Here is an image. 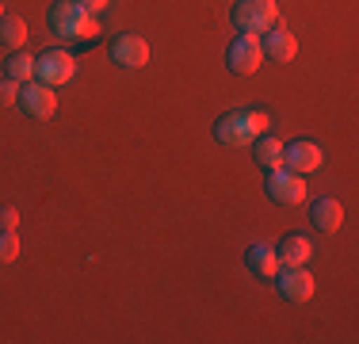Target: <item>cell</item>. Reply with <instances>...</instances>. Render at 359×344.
<instances>
[{
  "mask_svg": "<svg viewBox=\"0 0 359 344\" xmlns=\"http://www.w3.org/2000/svg\"><path fill=\"white\" fill-rule=\"evenodd\" d=\"M268 126L271 115L264 107H237L215 119V142L226 150H241V145H252L260 134H268Z\"/></svg>",
  "mask_w": 359,
  "mask_h": 344,
  "instance_id": "6da1fadb",
  "label": "cell"
},
{
  "mask_svg": "<svg viewBox=\"0 0 359 344\" xmlns=\"http://www.w3.org/2000/svg\"><path fill=\"white\" fill-rule=\"evenodd\" d=\"M46 23H50V31L62 34L65 42H96L100 39V20L92 12H84L81 4H73V0L50 4Z\"/></svg>",
  "mask_w": 359,
  "mask_h": 344,
  "instance_id": "7a4b0ae2",
  "label": "cell"
},
{
  "mask_svg": "<svg viewBox=\"0 0 359 344\" xmlns=\"http://www.w3.org/2000/svg\"><path fill=\"white\" fill-rule=\"evenodd\" d=\"M229 23L241 34H264L279 23V4L276 0H237L229 8Z\"/></svg>",
  "mask_w": 359,
  "mask_h": 344,
  "instance_id": "3957f363",
  "label": "cell"
},
{
  "mask_svg": "<svg viewBox=\"0 0 359 344\" xmlns=\"http://www.w3.org/2000/svg\"><path fill=\"white\" fill-rule=\"evenodd\" d=\"M76 77V58L69 50L54 46V50H42L35 58V81L50 84V88H62V84H69Z\"/></svg>",
  "mask_w": 359,
  "mask_h": 344,
  "instance_id": "277c9868",
  "label": "cell"
},
{
  "mask_svg": "<svg viewBox=\"0 0 359 344\" xmlns=\"http://www.w3.org/2000/svg\"><path fill=\"white\" fill-rule=\"evenodd\" d=\"M276 291H279V298H287V303H310L313 298V275L306 264H283V268L276 272Z\"/></svg>",
  "mask_w": 359,
  "mask_h": 344,
  "instance_id": "5b68a950",
  "label": "cell"
},
{
  "mask_svg": "<svg viewBox=\"0 0 359 344\" xmlns=\"http://www.w3.org/2000/svg\"><path fill=\"white\" fill-rule=\"evenodd\" d=\"M264 195L279 206H294L306 199V176H298L290 168H271L268 180H264Z\"/></svg>",
  "mask_w": 359,
  "mask_h": 344,
  "instance_id": "8992f818",
  "label": "cell"
},
{
  "mask_svg": "<svg viewBox=\"0 0 359 344\" xmlns=\"http://www.w3.org/2000/svg\"><path fill=\"white\" fill-rule=\"evenodd\" d=\"M226 65L237 77H252L264 65V50H260V34H237L226 50Z\"/></svg>",
  "mask_w": 359,
  "mask_h": 344,
  "instance_id": "52a82bcc",
  "label": "cell"
},
{
  "mask_svg": "<svg viewBox=\"0 0 359 344\" xmlns=\"http://www.w3.org/2000/svg\"><path fill=\"white\" fill-rule=\"evenodd\" d=\"M321 161H325L321 145L310 142V138H298V142L283 145V168L298 172V176H310V172H318Z\"/></svg>",
  "mask_w": 359,
  "mask_h": 344,
  "instance_id": "ba28073f",
  "label": "cell"
},
{
  "mask_svg": "<svg viewBox=\"0 0 359 344\" xmlns=\"http://www.w3.org/2000/svg\"><path fill=\"white\" fill-rule=\"evenodd\" d=\"M20 107L31 119H50L57 111V92L42 81H27V84H20Z\"/></svg>",
  "mask_w": 359,
  "mask_h": 344,
  "instance_id": "9c48e42d",
  "label": "cell"
},
{
  "mask_svg": "<svg viewBox=\"0 0 359 344\" xmlns=\"http://www.w3.org/2000/svg\"><path fill=\"white\" fill-rule=\"evenodd\" d=\"M111 62L118 69H142L149 62V42L142 34H118L111 39Z\"/></svg>",
  "mask_w": 359,
  "mask_h": 344,
  "instance_id": "30bf717a",
  "label": "cell"
},
{
  "mask_svg": "<svg viewBox=\"0 0 359 344\" xmlns=\"http://www.w3.org/2000/svg\"><path fill=\"white\" fill-rule=\"evenodd\" d=\"M260 50H264V58H268V62L287 65V62H294V54H298V39L276 23L271 31H264V34H260Z\"/></svg>",
  "mask_w": 359,
  "mask_h": 344,
  "instance_id": "8fae6325",
  "label": "cell"
},
{
  "mask_svg": "<svg viewBox=\"0 0 359 344\" xmlns=\"http://www.w3.org/2000/svg\"><path fill=\"white\" fill-rule=\"evenodd\" d=\"M310 222L321 234H337L344 226V206H340V199H332V195H321V199L310 203Z\"/></svg>",
  "mask_w": 359,
  "mask_h": 344,
  "instance_id": "7c38bea8",
  "label": "cell"
},
{
  "mask_svg": "<svg viewBox=\"0 0 359 344\" xmlns=\"http://www.w3.org/2000/svg\"><path fill=\"white\" fill-rule=\"evenodd\" d=\"M245 268H249L256 279L271 283V279H276V272L283 268V264H279V256H276V249H271V245H252L249 253H245Z\"/></svg>",
  "mask_w": 359,
  "mask_h": 344,
  "instance_id": "4fadbf2b",
  "label": "cell"
},
{
  "mask_svg": "<svg viewBox=\"0 0 359 344\" xmlns=\"http://www.w3.org/2000/svg\"><path fill=\"white\" fill-rule=\"evenodd\" d=\"M276 256H279V264H310L313 241L306 237V234H287V237L276 245Z\"/></svg>",
  "mask_w": 359,
  "mask_h": 344,
  "instance_id": "5bb4252c",
  "label": "cell"
},
{
  "mask_svg": "<svg viewBox=\"0 0 359 344\" xmlns=\"http://www.w3.org/2000/svg\"><path fill=\"white\" fill-rule=\"evenodd\" d=\"M252 161H256L264 172L283 168V142H279L276 134H260V138L252 142Z\"/></svg>",
  "mask_w": 359,
  "mask_h": 344,
  "instance_id": "9a60e30c",
  "label": "cell"
},
{
  "mask_svg": "<svg viewBox=\"0 0 359 344\" xmlns=\"http://www.w3.org/2000/svg\"><path fill=\"white\" fill-rule=\"evenodd\" d=\"M23 42H27V23H23L20 15L4 12V15H0V46H4V50H20Z\"/></svg>",
  "mask_w": 359,
  "mask_h": 344,
  "instance_id": "2e32d148",
  "label": "cell"
},
{
  "mask_svg": "<svg viewBox=\"0 0 359 344\" xmlns=\"http://www.w3.org/2000/svg\"><path fill=\"white\" fill-rule=\"evenodd\" d=\"M4 77H12V81H20V84L35 81V58H31L23 46L12 50V54H8V62H4Z\"/></svg>",
  "mask_w": 359,
  "mask_h": 344,
  "instance_id": "e0dca14e",
  "label": "cell"
},
{
  "mask_svg": "<svg viewBox=\"0 0 359 344\" xmlns=\"http://www.w3.org/2000/svg\"><path fill=\"white\" fill-rule=\"evenodd\" d=\"M20 256V237L15 230H0V264H12Z\"/></svg>",
  "mask_w": 359,
  "mask_h": 344,
  "instance_id": "ac0fdd59",
  "label": "cell"
},
{
  "mask_svg": "<svg viewBox=\"0 0 359 344\" xmlns=\"http://www.w3.org/2000/svg\"><path fill=\"white\" fill-rule=\"evenodd\" d=\"M12 103H20V81L0 77V107H12Z\"/></svg>",
  "mask_w": 359,
  "mask_h": 344,
  "instance_id": "d6986e66",
  "label": "cell"
},
{
  "mask_svg": "<svg viewBox=\"0 0 359 344\" xmlns=\"http://www.w3.org/2000/svg\"><path fill=\"white\" fill-rule=\"evenodd\" d=\"M20 226V211L15 206H0V230H15Z\"/></svg>",
  "mask_w": 359,
  "mask_h": 344,
  "instance_id": "ffe728a7",
  "label": "cell"
},
{
  "mask_svg": "<svg viewBox=\"0 0 359 344\" xmlns=\"http://www.w3.org/2000/svg\"><path fill=\"white\" fill-rule=\"evenodd\" d=\"M73 4H81V8H84V12H92V15H100V12H104V8L111 4V0H73Z\"/></svg>",
  "mask_w": 359,
  "mask_h": 344,
  "instance_id": "44dd1931",
  "label": "cell"
},
{
  "mask_svg": "<svg viewBox=\"0 0 359 344\" xmlns=\"http://www.w3.org/2000/svg\"><path fill=\"white\" fill-rule=\"evenodd\" d=\"M0 15H4V4H0Z\"/></svg>",
  "mask_w": 359,
  "mask_h": 344,
  "instance_id": "7402d4cb",
  "label": "cell"
}]
</instances>
